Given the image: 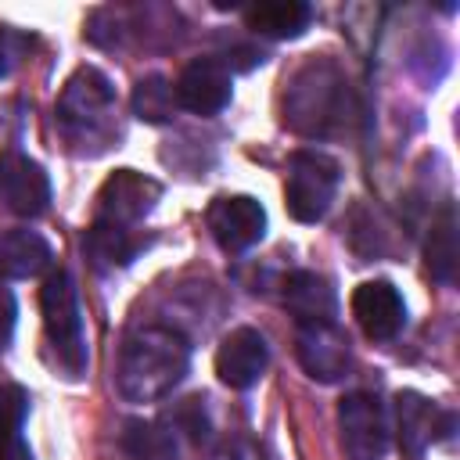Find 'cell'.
<instances>
[{"instance_id":"6da1fadb","label":"cell","mask_w":460,"mask_h":460,"mask_svg":"<svg viewBox=\"0 0 460 460\" xmlns=\"http://www.w3.org/2000/svg\"><path fill=\"white\" fill-rule=\"evenodd\" d=\"M190 367V345L180 331L165 323L133 327L119 349L115 385L129 402H158L165 399Z\"/></svg>"},{"instance_id":"7a4b0ae2","label":"cell","mask_w":460,"mask_h":460,"mask_svg":"<svg viewBox=\"0 0 460 460\" xmlns=\"http://www.w3.org/2000/svg\"><path fill=\"white\" fill-rule=\"evenodd\" d=\"M40 309H43V331L54 349L58 367L65 377H83L90 352H86V334H83V313H79V295L75 280L68 270H58L43 280L40 288Z\"/></svg>"},{"instance_id":"3957f363","label":"cell","mask_w":460,"mask_h":460,"mask_svg":"<svg viewBox=\"0 0 460 460\" xmlns=\"http://www.w3.org/2000/svg\"><path fill=\"white\" fill-rule=\"evenodd\" d=\"M338 180H341V169L331 155L295 151L288 162V180H284L288 212L298 223H320L338 194Z\"/></svg>"},{"instance_id":"277c9868","label":"cell","mask_w":460,"mask_h":460,"mask_svg":"<svg viewBox=\"0 0 460 460\" xmlns=\"http://www.w3.org/2000/svg\"><path fill=\"white\" fill-rule=\"evenodd\" d=\"M111 108H115V90L108 75L86 65L65 83L58 101V122L65 126L68 137H90L108 122Z\"/></svg>"},{"instance_id":"5b68a950","label":"cell","mask_w":460,"mask_h":460,"mask_svg":"<svg viewBox=\"0 0 460 460\" xmlns=\"http://www.w3.org/2000/svg\"><path fill=\"white\" fill-rule=\"evenodd\" d=\"M338 428L349 460H385L388 453V420L381 399L370 392H352L338 402Z\"/></svg>"},{"instance_id":"8992f818","label":"cell","mask_w":460,"mask_h":460,"mask_svg":"<svg viewBox=\"0 0 460 460\" xmlns=\"http://www.w3.org/2000/svg\"><path fill=\"white\" fill-rule=\"evenodd\" d=\"M208 234L230 255L255 248L266 237V208L248 194H219L205 212Z\"/></svg>"},{"instance_id":"52a82bcc","label":"cell","mask_w":460,"mask_h":460,"mask_svg":"<svg viewBox=\"0 0 460 460\" xmlns=\"http://www.w3.org/2000/svg\"><path fill=\"white\" fill-rule=\"evenodd\" d=\"M162 198V183L137 172V169H119L104 180L97 194V223H115V226H137L155 201Z\"/></svg>"},{"instance_id":"ba28073f","label":"cell","mask_w":460,"mask_h":460,"mask_svg":"<svg viewBox=\"0 0 460 460\" xmlns=\"http://www.w3.org/2000/svg\"><path fill=\"white\" fill-rule=\"evenodd\" d=\"M172 93H176L180 108H187L194 115H216V111H223L230 104V93H234L230 65H223L216 58H194L180 72Z\"/></svg>"},{"instance_id":"9c48e42d","label":"cell","mask_w":460,"mask_h":460,"mask_svg":"<svg viewBox=\"0 0 460 460\" xmlns=\"http://www.w3.org/2000/svg\"><path fill=\"white\" fill-rule=\"evenodd\" d=\"M0 194L14 216L36 219L50 205V180L40 162H32L22 151H7L0 158Z\"/></svg>"},{"instance_id":"30bf717a","label":"cell","mask_w":460,"mask_h":460,"mask_svg":"<svg viewBox=\"0 0 460 460\" xmlns=\"http://www.w3.org/2000/svg\"><path fill=\"white\" fill-rule=\"evenodd\" d=\"M352 316L374 341H392L406 327V302L388 280H363L352 291Z\"/></svg>"},{"instance_id":"8fae6325","label":"cell","mask_w":460,"mask_h":460,"mask_svg":"<svg viewBox=\"0 0 460 460\" xmlns=\"http://www.w3.org/2000/svg\"><path fill=\"white\" fill-rule=\"evenodd\" d=\"M270 367V345L255 327H234L216 349V374L230 388H252Z\"/></svg>"},{"instance_id":"7c38bea8","label":"cell","mask_w":460,"mask_h":460,"mask_svg":"<svg viewBox=\"0 0 460 460\" xmlns=\"http://www.w3.org/2000/svg\"><path fill=\"white\" fill-rule=\"evenodd\" d=\"M298 363L305 367V374L313 381H338L345 377L349 363H352V349L349 338L338 323L327 327H298Z\"/></svg>"},{"instance_id":"4fadbf2b","label":"cell","mask_w":460,"mask_h":460,"mask_svg":"<svg viewBox=\"0 0 460 460\" xmlns=\"http://www.w3.org/2000/svg\"><path fill=\"white\" fill-rule=\"evenodd\" d=\"M284 305L298 320V327L338 323V295H334L331 280L313 270H298L284 280Z\"/></svg>"},{"instance_id":"5bb4252c","label":"cell","mask_w":460,"mask_h":460,"mask_svg":"<svg viewBox=\"0 0 460 460\" xmlns=\"http://www.w3.org/2000/svg\"><path fill=\"white\" fill-rule=\"evenodd\" d=\"M395 424H399V446L406 453H424L435 438L449 435L453 413H442L420 392H399L395 395Z\"/></svg>"},{"instance_id":"9a60e30c","label":"cell","mask_w":460,"mask_h":460,"mask_svg":"<svg viewBox=\"0 0 460 460\" xmlns=\"http://www.w3.org/2000/svg\"><path fill=\"white\" fill-rule=\"evenodd\" d=\"M83 248H86V259L93 262V270L108 273V270L129 266L140 255V248H147V237H137L133 226H115V223H97L93 219V226L86 230Z\"/></svg>"},{"instance_id":"2e32d148","label":"cell","mask_w":460,"mask_h":460,"mask_svg":"<svg viewBox=\"0 0 460 460\" xmlns=\"http://www.w3.org/2000/svg\"><path fill=\"white\" fill-rule=\"evenodd\" d=\"M54 262V248L36 230H7L0 237V277L7 280H29L40 277Z\"/></svg>"},{"instance_id":"e0dca14e","label":"cell","mask_w":460,"mask_h":460,"mask_svg":"<svg viewBox=\"0 0 460 460\" xmlns=\"http://www.w3.org/2000/svg\"><path fill=\"white\" fill-rule=\"evenodd\" d=\"M244 22L252 32L270 36V40H295L309 29L313 7L302 0H259L244 11Z\"/></svg>"},{"instance_id":"ac0fdd59","label":"cell","mask_w":460,"mask_h":460,"mask_svg":"<svg viewBox=\"0 0 460 460\" xmlns=\"http://www.w3.org/2000/svg\"><path fill=\"white\" fill-rule=\"evenodd\" d=\"M424 259H428V273L438 284H453V277H456V212H453V205H446L435 216L428 244H424Z\"/></svg>"},{"instance_id":"d6986e66","label":"cell","mask_w":460,"mask_h":460,"mask_svg":"<svg viewBox=\"0 0 460 460\" xmlns=\"http://www.w3.org/2000/svg\"><path fill=\"white\" fill-rule=\"evenodd\" d=\"M176 108V93L165 75H144L133 86V115L144 122H165Z\"/></svg>"},{"instance_id":"ffe728a7","label":"cell","mask_w":460,"mask_h":460,"mask_svg":"<svg viewBox=\"0 0 460 460\" xmlns=\"http://www.w3.org/2000/svg\"><path fill=\"white\" fill-rule=\"evenodd\" d=\"M122 446L129 449L133 460H176L172 435L162 431L158 424H126Z\"/></svg>"},{"instance_id":"44dd1931","label":"cell","mask_w":460,"mask_h":460,"mask_svg":"<svg viewBox=\"0 0 460 460\" xmlns=\"http://www.w3.org/2000/svg\"><path fill=\"white\" fill-rule=\"evenodd\" d=\"M25 413H29V392L18 385H4L0 388V442L22 431Z\"/></svg>"},{"instance_id":"7402d4cb","label":"cell","mask_w":460,"mask_h":460,"mask_svg":"<svg viewBox=\"0 0 460 460\" xmlns=\"http://www.w3.org/2000/svg\"><path fill=\"white\" fill-rule=\"evenodd\" d=\"M11 327H14V298L7 288H0V349L11 338Z\"/></svg>"},{"instance_id":"603a6c76","label":"cell","mask_w":460,"mask_h":460,"mask_svg":"<svg viewBox=\"0 0 460 460\" xmlns=\"http://www.w3.org/2000/svg\"><path fill=\"white\" fill-rule=\"evenodd\" d=\"M0 460H32V449L22 442V435L0 442Z\"/></svg>"},{"instance_id":"cb8c5ba5","label":"cell","mask_w":460,"mask_h":460,"mask_svg":"<svg viewBox=\"0 0 460 460\" xmlns=\"http://www.w3.org/2000/svg\"><path fill=\"white\" fill-rule=\"evenodd\" d=\"M0 75H4V47H0Z\"/></svg>"}]
</instances>
